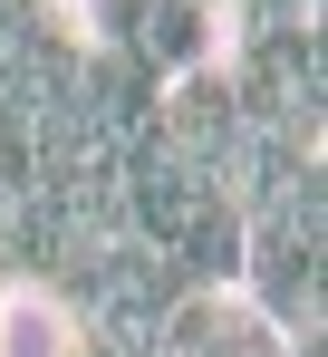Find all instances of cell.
I'll return each instance as SVG.
<instances>
[{"label":"cell","instance_id":"1","mask_svg":"<svg viewBox=\"0 0 328 357\" xmlns=\"http://www.w3.org/2000/svg\"><path fill=\"white\" fill-rule=\"evenodd\" d=\"M155 357H290V338L241 290H184L155 328Z\"/></svg>","mask_w":328,"mask_h":357}]
</instances>
